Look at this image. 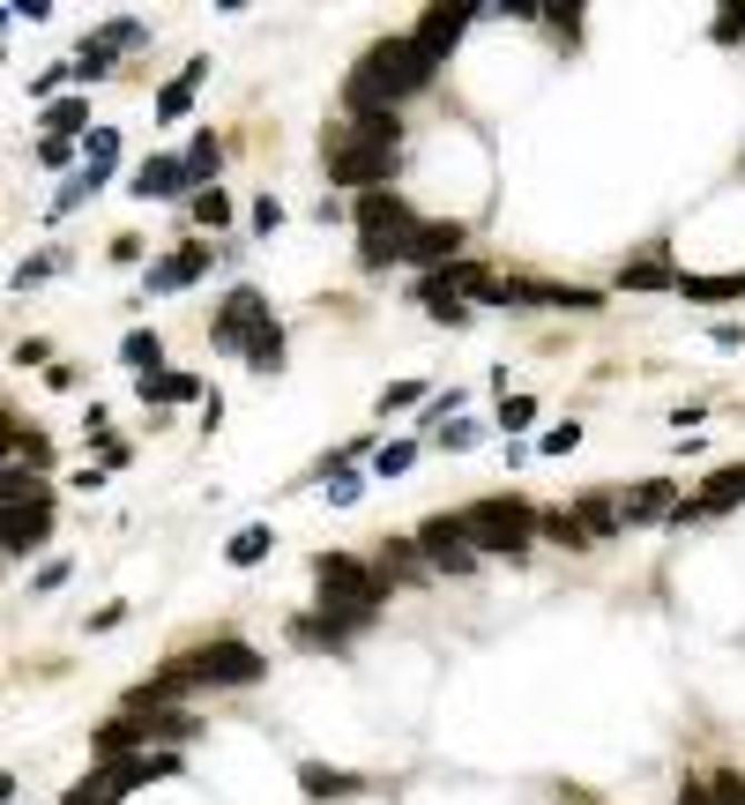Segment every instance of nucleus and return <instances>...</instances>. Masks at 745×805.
<instances>
[{"instance_id": "f3484780", "label": "nucleus", "mask_w": 745, "mask_h": 805, "mask_svg": "<svg viewBox=\"0 0 745 805\" xmlns=\"http://www.w3.org/2000/svg\"><path fill=\"white\" fill-rule=\"evenodd\" d=\"M179 165H187V187H201V195H209V179H217V165H224L217 135H195V150L179 157Z\"/></svg>"}, {"instance_id": "b1692460", "label": "nucleus", "mask_w": 745, "mask_h": 805, "mask_svg": "<svg viewBox=\"0 0 745 805\" xmlns=\"http://www.w3.org/2000/svg\"><path fill=\"white\" fill-rule=\"evenodd\" d=\"M105 68H112V46H105V38H90V46L74 52V76H82V82H98Z\"/></svg>"}, {"instance_id": "6e6552de", "label": "nucleus", "mask_w": 745, "mask_h": 805, "mask_svg": "<svg viewBox=\"0 0 745 805\" xmlns=\"http://www.w3.org/2000/svg\"><path fill=\"white\" fill-rule=\"evenodd\" d=\"M455 247H463V225H455V217H433V225H418V239H410V261L433 277V269L455 261Z\"/></svg>"}, {"instance_id": "393cba45", "label": "nucleus", "mask_w": 745, "mask_h": 805, "mask_svg": "<svg viewBox=\"0 0 745 805\" xmlns=\"http://www.w3.org/2000/svg\"><path fill=\"white\" fill-rule=\"evenodd\" d=\"M195 225H231V201L209 187V195H195Z\"/></svg>"}, {"instance_id": "ddd939ff", "label": "nucleus", "mask_w": 745, "mask_h": 805, "mask_svg": "<svg viewBox=\"0 0 745 805\" xmlns=\"http://www.w3.org/2000/svg\"><path fill=\"white\" fill-rule=\"evenodd\" d=\"M209 76V60H187V76H172L157 90V120H187V105H195V82Z\"/></svg>"}, {"instance_id": "cd10ccee", "label": "nucleus", "mask_w": 745, "mask_h": 805, "mask_svg": "<svg viewBox=\"0 0 745 805\" xmlns=\"http://www.w3.org/2000/svg\"><path fill=\"white\" fill-rule=\"evenodd\" d=\"M574 440H582V426H552V433H545V455H567Z\"/></svg>"}, {"instance_id": "423d86ee", "label": "nucleus", "mask_w": 745, "mask_h": 805, "mask_svg": "<svg viewBox=\"0 0 745 805\" xmlns=\"http://www.w3.org/2000/svg\"><path fill=\"white\" fill-rule=\"evenodd\" d=\"M418 553L433 575H470L477 567V545L463 537V515H433V523L418 529Z\"/></svg>"}, {"instance_id": "2f4dec72", "label": "nucleus", "mask_w": 745, "mask_h": 805, "mask_svg": "<svg viewBox=\"0 0 745 805\" xmlns=\"http://www.w3.org/2000/svg\"><path fill=\"white\" fill-rule=\"evenodd\" d=\"M678 805H716V791H708V783H686V791H678Z\"/></svg>"}, {"instance_id": "39448f33", "label": "nucleus", "mask_w": 745, "mask_h": 805, "mask_svg": "<svg viewBox=\"0 0 745 805\" xmlns=\"http://www.w3.org/2000/svg\"><path fill=\"white\" fill-rule=\"evenodd\" d=\"M269 328H276L269 321V299H261L254 284H239V291L224 299V314H217V344H224V351H254Z\"/></svg>"}, {"instance_id": "aec40b11", "label": "nucleus", "mask_w": 745, "mask_h": 805, "mask_svg": "<svg viewBox=\"0 0 745 805\" xmlns=\"http://www.w3.org/2000/svg\"><path fill=\"white\" fill-rule=\"evenodd\" d=\"M82 120H90V105H82V98H60V105H46V135H52V142H68V135H74Z\"/></svg>"}, {"instance_id": "7c9ffc66", "label": "nucleus", "mask_w": 745, "mask_h": 805, "mask_svg": "<svg viewBox=\"0 0 745 805\" xmlns=\"http://www.w3.org/2000/svg\"><path fill=\"white\" fill-rule=\"evenodd\" d=\"M112 150H120V135H112V127H98V135H90V165H105Z\"/></svg>"}, {"instance_id": "f8f14e48", "label": "nucleus", "mask_w": 745, "mask_h": 805, "mask_svg": "<svg viewBox=\"0 0 745 805\" xmlns=\"http://www.w3.org/2000/svg\"><path fill=\"white\" fill-rule=\"evenodd\" d=\"M463 23H470V8H433V16L418 23V46L433 52V60H440V52L455 46V38H463Z\"/></svg>"}, {"instance_id": "412c9836", "label": "nucleus", "mask_w": 745, "mask_h": 805, "mask_svg": "<svg viewBox=\"0 0 745 805\" xmlns=\"http://www.w3.org/2000/svg\"><path fill=\"white\" fill-rule=\"evenodd\" d=\"M142 396H149V402H195L201 388H195L187 374H157V380H142Z\"/></svg>"}, {"instance_id": "f257e3e1", "label": "nucleus", "mask_w": 745, "mask_h": 805, "mask_svg": "<svg viewBox=\"0 0 745 805\" xmlns=\"http://www.w3.org/2000/svg\"><path fill=\"white\" fill-rule=\"evenodd\" d=\"M433 68H440V60H433L418 38H380V46L350 68V82H344L350 120H388V105H403L410 90H425Z\"/></svg>"}, {"instance_id": "c85d7f7f", "label": "nucleus", "mask_w": 745, "mask_h": 805, "mask_svg": "<svg viewBox=\"0 0 745 805\" xmlns=\"http://www.w3.org/2000/svg\"><path fill=\"white\" fill-rule=\"evenodd\" d=\"M708 791H716V805H745V783H738V776H716Z\"/></svg>"}, {"instance_id": "f03ea898", "label": "nucleus", "mask_w": 745, "mask_h": 805, "mask_svg": "<svg viewBox=\"0 0 745 805\" xmlns=\"http://www.w3.org/2000/svg\"><path fill=\"white\" fill-rule=\"evenodd\" d=\"M396 157H403L396 112H388V120H350L344 135L328 142V179H336V187H366V195H380V179L396 172Z\"/></svg>"}, {"instance_id": "c756f323", "label": "nucleus", "mask_w": 745, "mask_h": 805, "mask_svg": "<svg viewBox=\"0 0 745 805\" xmlns=\"http://www.w3.org/2000/svg\"><path fill=\"white\" fill-rule=\"evenodd\" d=\"M254 225H261V231H276V225H284V201H269V195H261V201H254Z\"/></svg>"}, {"instance_id": "dca6fc26", "label": "nucleus", "mask_w": 745, "mask_h": 805, "mask_svg": "<svg viewBox=\"0 0 745 805\" xmlns=\"http://www.w3.org/2000/svg\"><path fill=\"white\" fill-rule=\"evenodd\" d=\"M678 291L694 306H723V299H745V277H678Z\"/></svg>"}, {"instance_id": "2eb2a0df", "label": "nucleus", "mask_w": 745, "mask_h": 805, "mask_svg": "<svg viewBox=\"0 0 745 805\" xmlns=\"http://www.w3.org/2000/svg\"><path fill=\"white\" fill-rule=\"evenodd\" d=\"M120 798H127V783H120V768H112V761H105V768H90V776L68 791V805H120Z\"/></svg>"}, {"instance_id": "0eeeda50", "label": "nucleus", "mask_w": 745, "mask_h": 805, "mask_svg": "<svg viewBox=\"0 0 745 805\" xmlns=\"http://www.w3.org/2000/svg\"><path fill=\"white\" fill-rule=\"evenodd\" d=\"M52 529H46V493H30L23 500V478L8 470V559H23V553H38Z\"/></svg>"}, {"instance_id": "7ed1b4c3", "label": "nucleus", "mask_w": 745, "mask_h": 805, "mask_svg": "<svg viewBox=\"0 0 745 805\" xmlns=\"http://www.w3.org/2000/svg\"><path fill=\"white\" fill-rule=\"evenodd\" d=\"M410 239H418V217L403 209L396 187L358 195V254H366L372 269H380V261H410Z\"/></svg>"}, {"instance_id": "4468645a", "label": "nucleus", "mask_w": 745, "mask_h": 805, "mask_svg": "<svg viewBox=\"0 0 745 805\" xmlns=\"http://www.w3.org/2000/svg\"><path fill=\"white\" fill-rule=\"evenodd\" d=\"M574 523H582V537H612L626 523V507L612 493H589V500H574Z\"/></svg>"}, {"instance_id": "6ab92c4d", "label": "nucleus", "mask_w": 745, "mask_h": 805, "mask_svg": "<svg viewBox=\"0 0 745 805\" xmlns=\"http://www.w3.org/2000/svg\"><path fill=\"white\" fill-rule=\"evenodd\" d=\"M120 358H127V366H135V374H142V380H157V358H165V344H157L149 328H135V336H127V344H120Z\"/></svg>"}, {"instance_id": "5701e85b", "label": "nucleus", "mask_w": 745, "mask_h": 805, "mask_svg": "<svg viewBox=\"0 0 745 805\" xmlns=\"http://www.w3.org/2000/svg\"><path fill=\"white\" fill-rule=\"evenodd\" d=\"M410 455H418V440H388V448L372 455V470H380V478H403V470H410Z\"/></svg>"}, {"instance_id": "bb28decb", "label": "nucleus", "mask_w": 745, "mask_h": 805, "mask_svg": "<svg viewBox=\"0 0 745 805\" xmlns=\"http://www.w3.org/2000/svg\"><path fill=\"white\" fill-rule=\"evenodd\" d=\"M425 396H433V388H425V380H396V388H388V396H380V410H388V402H396V410H403V402H425Z\"/></svg>"}, {"instance_id": "a211bd4d", "label": "nucleus", "mask_w": 745, "mask_h": 805, "mask_svg": "<svg viewBox=\"0 0 745 805\" xmlns=\"http://www.w3.org/2000/svg\"><path fill=\"white\" fill-rule=\"evenodd\" d=\"M619 284H626V291H664V284H670L664 254H642V261H626V269H619ZM670 291H678V284H670Z\"/></svg>"}, {"instance_id": "473e14b6", "label": "nucleus", "mask_w": 745, "mask_h": 805, "mask_svg": "<svg viewBox=\"0 0 745 805\" xmlns=\"http://www.w3.org/2000/svg\"><path fill=\"white\" fill-rule=\"evenodd\" d=\"M716 30H723V38H738V30H745V8H723V16H716Z\"/></svg>"}, {"instance_id": "a878e982", "label": "nucleus", "mask_w": 745, "mask_h": 805, "mask_svg": "<svg viewBox=\"0 0 745 805\" xmlns=\"http://www.w3.org/2000/svg\"><path fill=\"white\" fill-rule=\"evenodd\" d=\"M529 418H537V402H529V396H507V410H499V426H507V433H522Z\"/></svg>"}, {"instance_id": "1a4fd4ad", "label": "nucleus", "mask_w": 745, "mask_h": 805, "mask_svg": "<svg viewBox=\"0 0 745 805\" xmlns=\"http://www.w3.org/2000/svg\"><path fill=\"white\" fill-rule=\"evenodd\" d=\"M195 277H209V247H201V239H187L179 254H165V261L149 269V291H187Z\"/></svg>"}, {"instance_id": "9b49d317", "label": "nucleus", "mask_w": 745, "mask_h": 805, "mask_svg": "<svg viewBox=\"0 0 745 805\" xmlns=\"http://www.w3.org/2000/svg\"><path fill=\"white\" fill-rule=\"evenodd\" d=\"M135 195H142V201H172V195H187V165H179V157H149L142 172H135Z\"/></svg>"}, {"instance_id": "20e7f679", "label": "nucleus", "mask_w": 745, "mask_h": 805, "mask_svg": "<svg viewBox=\"0 0 745 805\" xmlns=\"http://www.w3.org/2000/svg\"><path fill=\"white\" fill-rule=\"evenodd\" d=\"M545 529V515H529L522 500H477V507H463V537H470L477 553H529V537Z\"/></svg>"}, {"instance_id": "9d476101", "label": "nucleus", "mask_w": 745, "mask_h": 805, "mask_svg": "<svg viewBox=\"0 0 745 805\" xmlns=\"http://www.w3.org/2000/svg\"><path fill=\"white\" fill-rule=\"evenodd\" d=\"M619 507H626V523H670L686 500H678V485H670V478H648V485H634Z\"/></svg>"}, {"instance_id": "4be33fe9", "label": "nucleus", "mask_w": 745, "mask_h": 805, "mask_svg": "<svg viewBox=\"0 0 745 805\" xmlns=\"http://www.w3.org/2000/svg\"><path fill=\"white\" fill-rule=\"evenodd\" d=\"M269 545H276V529H261V523L239 529V537H231V567H254V559L269 553Z\"/></svg>"}]
</instances>
